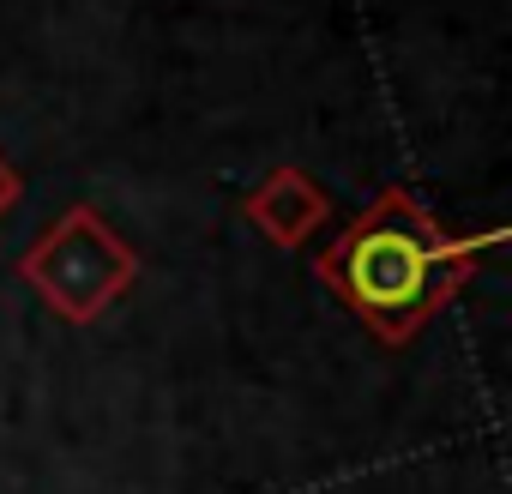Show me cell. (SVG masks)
I'll use <instances>...</instances> for the list:
<instances>
[{"label": "cell", "mask_w": 512, "mask_h": 494, "mask_svg": "<svg viewBox=\"0 0 512 494\" xmlns=\"http://www.w3.org/2000/svg\"><path fill=\"white\" fill-rule=\"evenodd\" d=\"M332 205H326V193L302 175V169H272V181L247 199V217L260 223L278 247H296V241H308V229L326 217Z\"/></svg>", "instance_id": "cell-3"}, {"label": "cell", "mask_w": 512, "mask_h": 494, "mask_svg": "<svg viewBox=\"0 0 512 494\" xmlns=\"http://www.w3.org/2000/svg\"><path fill=\"white\" fill-rule=\"evenodd\" d=\"M13 199H19V175H13V163L0 157V217L13 211Z\"/></svg>", "instance_id": "cell-4"}, {"label": "cell", "mask_w": 512, "mask_h": 494, "mask_svg": "<svg viewBox=\"0 0 512 494\" xmlns=\"http://www.w3.org/2000/svg\"><path fill=\"white\" fill-rule=\"evenodd\" d=\"M482 241H452L404 187H386L326 254L320 278L356 308L362 326H374L386 344H404L482 260Z\"/></svg>", "instance_id": "cell-1"}, {"label": "cell", "mask_w": 512, "mask_h": 494, "mask_svg": "<svg viewBox=\"0 0 512 494\" xmlns=\"http://www.w3.org/2000/svg\"><path fill=\"white\" fill-rule=\"evenodd\" d=\"M19 278H25L61 320L85 326V320H97L115 296L133 290L139 260H133V247L103 223V211L73 205L37 247H25Z\"/></svg>", "instance_id": "cell-2"}]
</instances>
